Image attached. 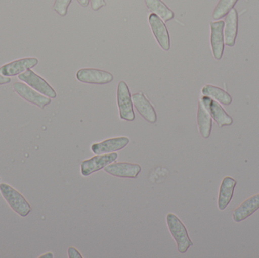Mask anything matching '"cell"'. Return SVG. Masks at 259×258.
<instances>
[{
	"mask_svg": "<svg viewBox=\"0 0 259 258\" xmlns=\"http://www.w3.org/2000/svg\"><path fill=\"white\" fill-rule=\"evenodd\" d=\"M167 227L177 244V248L181 254H185L193 242L189 236L188 231L182 221L175 214H167L166 217Z\"/></svg>",
	"mask_w": 259,
	"mask_h": 258,
	"instance_id": "cell-1",
	"label": "cell"
},
{
	"mask_svg": "<svg viewBox=\"0 0 259 258\" xmlns=\"http://www.w3.org/2000/svg\"><path fill=\"white\" fill-rule=\"evenodd\" d=\"M0 192L12 210L20 216L27 217L31 212V206L26 198L16 189L6 183L0 184Z\"/></svg>",
	"mask_w": 259,
	"mask_h": 258,
	"instance_id": "cell-2",
	"label": "cell"
},
{
	"mask_svg": "<svg viewBox=\"0 0 259 258\" xmlns=\"http://www.w3.org/2000/svg\"><path fill=\"white\" fill-rule=\"evenodd\" d=\"M117 101L120 118L127 121H134L135 114L133 109L132 95L128 85L124 80L119 82L117 89Z\"/></svg>",
	"mask_w": 259,
	"mask_h": 258,
	"instance_id": "cell-3",
	"label": "cell"
},
{
	"mask_svg": "<svg viewBox=\"0 0 259 258\" xmlns=\"http://www.w3.org/2000/svg\"><path fill=\"white\" fill-rule=\"evenodd\" d=\"M18 78L45 96L50 98H56L57 97L56 90L49 84L48 82L31 69L19 74Z\"/></svg>",
	"mask_w": 259,
	"mask_h": 258,
	"instance_id": "cell-4",
	"label": "cell"
},
{
	"mask_svg": "<svg viewBox=\"0 0 259 258\" xmlns=\"http://www.w3.org/2000/svg\"><path fill=\"white\" fill-rule=\"evenodd\" d=\"M118 153L96 154V156L83 161L80 165V172L83 177H88L94 173L104 169L106 166L118 159Z\"/></svg>",
	"mask_w": 259,
	"mask_h": 258,
	"instance_id": "cell-5",
	"label": "cell"
},
{
	"mask_svg": "<svg viewBox=\"0 0 259 258\" xmlns=\"http://www.w3.org/2000/svg\"><path fill=\"white\" fill-rule=\"evenodd\" d=\"M13 89L25 101L37 106L39 109H44L51 103L52 98L39 93L26 83L15 82L13 84Z\"/></svg>",
	"mask_w": 259,
	"mask_h": 258,
	"instance_id": "cell-6",
	"label": "cell"
},
{
	"mask_svg": "<svg viewBox=\"0 0 259 258\" xmlns=\"http://www.w3.org/2000/svg\"><path fill=\"white\" fill-rule=\"evenodd\" d=\"M76 77L81 83L97 85L108 84L114 79L110 72L97 68H81L77 71Z\"/></svg>",
	"mask_w": 259,
	"mask_h": 258,
	"instance_id": "cell-7",
	"label": "cell"
},
{
	"mask_svg": "<svg viewBox=\"0 0 259 258\" xmlns=\"http://www.w3.org/2000/svg\"><path fill=\"white\" fill-rule=\"evenodd\" d=\"M200 101L219 127L230 126L233 124V118L225 112L223 107L217 101L205 95L200 98Z\"/></svg>",
	"mask_w": 259,
	"mask_h": 258,
	"instance_id": "cell-8",
	"label": "cell"
},
{
	"mask_svg": "<svg viewBox=\"0 0 259 258\" xmlns=\"http://www.w3.org/2000/svg\"><path fill=\"white\" fill-rule=\"evenodd\" d=\"M39 60L36 58L28 57L17 59L0 67V74L5 77H15L27 70L31 69L38 65Z\"/></svg>",
	"mask_w": 259,
	"mask_h": 258,
	"instance_id": "cell-9",
	"label": "cell"
},
{
	"mask_svg": "<svg viewBox=\"0 0 259 258\" xmlns=\"http://www.w3.org/2000/svg\"><path fill=\"white\" fill-rule=\"evenodd\" d=\"M149 22L158 45L164 51H169L170 48V35L163 20L155 13H151L149 16Z\"/></svg>",
	"mask_w": 259,
	"mask_h": 258,
	"instance_id": "cell-10",
	"label": "cell"
},
{
	"mask_svg": "<svg viewBox=\"0 0 259 258\" xmlns=\"http://www.w3.org/2000/svg\"><path fill=\"white\" fill-rule=\"evenodd\" d=\"M105 172L114 177L121 178H137L141 172L142 168L138 164L128 163V162H115L106 166L104 168Z\"/></svg>",
	"mask_w": 259,
	"mask_h": 258,
	"instance_id": "cell-11",
	"label": "cell"
},
{
	"mask_svg": "<svg viewBox=\"0 0 259 258\" xmlns=\"http://www.w3.org/2000/svg\"><path fill=\"white\" fill-rule=\"evenodd\" d=\"M211 27V46L213 56L217 60L222 59L225 50V21H218L210 23Z\"/></svg>",
	"mask_w": 259,
	"mask_h": 258,
	"instance_id": "cell-12",
	"label": "cell"
},
{
	"mask_svg": "<svg viewBox=\"0 0 259 258\" xmlns=\"http://www.w3.org/2000/svg\"><path fill=\"white\" fill-rule=\"evenodd\" d=\"M130 139L126 136L110 138L91 145V149L95 154H109L120 151L128 145Z\"/></svg>",
	"mask_w": 259,
	"mask_h": 258,
	"instance_id": "cell-13",
	"label": "cell"
},
{
	"mask_svg": "<svg viewBox=\"0 0 259 258\" xmlns=\"http://www.w3.org/2000/svg\"><path fill=\"white\" fill-rule=\"evenodd\" d=\"M133 104L140 115L151 124L157 121V114L152 103L143 92H139L132 95Z\"/></svg>",
	"mask_w": 259,
	"mask_h": 258,
	"instance_id": "cell-14",
	"label": "cell"
},
{
	"mask_svg": "<svg viewBox=\"0 0 259 258\" xmlns=\"http://www.w3.org/2000/svg\"><path fill=\"white\" fill-rule=\"evenodd\" d=\"M237 34H238V13L237 9L234 8L228 12L225 18V28H224L225 45L229 47L234 46Z\"/></svg>",
	"mask_w": 259,
	"mask_h": 258,
	"instance_id": "cell-15",
	"label": "cell"
},
{
	"mask_svg": "<svg viewBox=\"0 0 259 258\" xmlns=\"http://www.w3.org/2000/svg\"><path fill=\"white\" fill-rule=\"evenodd\" d=\"M259 209V193L246 199L234 211L233 220L240 223L253 215Z\"/></svg>",
	"mask_w": 259,
	"mask_h": 258,
	"instance_id": "cell-16",
	"label": "cell"
},
{
	"mask_svg": "<svg viewBox=\"0 0 259 258\" xmlns=\"http://www.w3.org/2000/svg\"><path fill=\"white\" fill-rule=\"evenodd\" d=\"M237 185V181L232 177H226L222 180L219 190L218 207L219 210L224 211L229 205L234 195V188Z\"/></svg>",
	"mask_w": 259,
	"mask_h": 258,
	"instance_id": "cell-17",
	"label": "cell"
},
{
	"mask_svg": "<svg viewBox=\"0 0 259 258\" xmlns=\"http://www.w3.org/2000/svg\"><path fill=\"white\" fill-rule=\"evenodd\" d=\"M197 124L199 133L204 139H208L212 129V118L199 100L198 105Z\"/></svg>",
	"mask_w": 259,
	"mask_h": 258,
	"instance_id": "cell-18",
	"label": "cell"
},
{
	"mask_svg": "<svg viewBox=\"0 0 259 258\" xmlns=\"http://www.w3.org/2000/svg\"><path fill=\"white\" fill-rule=\"evenodd\" d=\"M146 6H147L152 13H155L163 20L164 22H167L175 18V12L169 9L168 6L162 0H144Z\"/></svg>",
	"mask_w": 259,
	"mask_h": 258,
	"instance_id": "cell-19",
	"label": "cell"
},
{
	"mask_svg": "<svg viewBox=\"0 0 259 258\" xmlns=\"http://www.w3.org/2000/svg\"><path fill=\"white\" fill-rule=\"evenodd\" d=\"M202 94L205 96L217 101L221 104L225 106H229L232 103V97L228 92L214 85L207 84L204 86L202 89Z\"/></svg>",
	"mask_w": 259,
	"mask_h": 258,
	"instance_id": "cell-20",
	"label": "cell"
},
{
	"mask_svg": "<svg viewBox=\"0 0 259 258\" xmlns=\"http://www.w3.org/2000/svg\"><path fill=\"white\" fill-rule=\"evenodd\" d=\"M239 0H219L216 6L212 17L214 20H219L228 15V12L234 9Z\"/></svg>",
	"mask_w": 259,
	"mask_h": 258,
	"instance_id": "cell-21",
	"label": "cell"
},
{
	"mask_svg": "<svg viewBox=\"0 0 259 258\" xmlns=\"http://www.w3.org/2000/svg\"><path fill=\"white\" fill-rule=\"evenodd\" d=\"M71 2L72 0H56L53 9H54L55 12L59 14L60 16H66L68 14V8H69Z\"/></svg>",
	"mask_w": 259,
	"mask_h": 258,
	"instance_id": "cell-22",
	"label": "cell"
},
{
	"mask_svg": "<svg viewBox=\"0 0 259 258\" xmlns=\"http://www.w3.org/2000/svg\"><path fill=\"white\" fill-rule=\"evenodd\" d=\"M90 3L93 10L95 12L106 6V0H90Z\"/></svg>",
	"mask_w": 259,
	"mask_h": 258,
	"instance_id": "cell-23",
	"label": "cell"
},
{
	"mask_svg": "<svg viewBox=\"0 0 259 258\" xmlns=\"http://www.w3.org/2000/svg\"><path fill=\"white\" fill-rule=\"evenodd\" d=\"M68 257L70 258H83L81 254L74 247L68 248Z\"/></svg>",
	"mask_w": 259,
	"mask_h": 258,
	"instance_id": "cell-24",
	"label": "cell"
},
{
	"mask_svg": "<svg viewBox=\"0 0 259 258\" xmlns=\"http://www.w3.org/2000/svg\"><path fill=\"white\" fill-rule=\"evenodd\" d=\"M12 79L9 77H5V76L2 75L0 74V86L1 85L8 84V83H11Z\"/></svg>",
	"mask_w": 259,
	"mask_h": 258,
	"instance_id": "cell-25",
	"label": "cell"
},
{
	"mask_svg": "<svg viewBox=\"0 0 259 258\" xmlns=\"http://www.w3.org/2000/svg\"><path fill=\"white\" fill-rule=\"evenodd\" d=\"M77 1L82 7H88L90 4V0H77Z\"/></svg>",
	"mask_w": 259,
	"mask_h": 258,
	"instance_id": "cell-26",
	"label": "cell"
},
{
	"mask_svg": "<svg viewBox=\"0 0 259 258\" xmlns=\"http://www.w3.org/2000/svg\"><path fill=\"white\" fill-rule=\"evenodd\" d=\"M39 257H49V258H52L53 257V253L49 252L47 253V254H44V255L40 256Z\"/></svg>",
	"mask_w": 259,
	"mask_h": 258,
	"instance_id": "cell-27",
	"label": "cell"
},
{
	"mask_svg": "<svg viewBox=\"0 0 259 258\" xmlns=\"http://www.w3.org/2000/svg\"><path fill=\"white\" fill-rule=\"evenodd\" d=\"M0 181H1V179H0Z\"/></svg>",
	"mask_w": 259,
	"mask_h": 258,
	"instance_id": "cell-28",
	"label": "cell"
}]
</instances>
